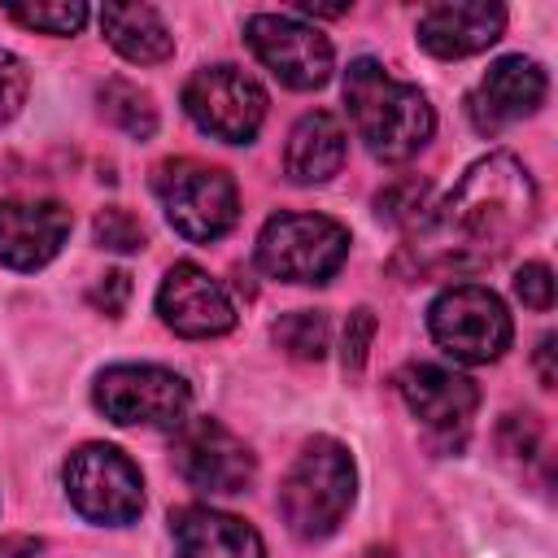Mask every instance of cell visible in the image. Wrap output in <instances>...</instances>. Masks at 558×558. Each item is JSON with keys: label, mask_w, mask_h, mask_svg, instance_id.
<instances>
[{"label": "cell", "mask_w": 558, "mask_h": 558, "mask_svg": "<svg viewBox=\"0 0 558 558\" xmlns=\"http://www.w3.org/2000/svg\"><path fill=\"white\" fill-rule=\"evenodd\" d=\"M536 222V183L514 153H488L414 231L405 253L418 257V275H458L488 266L514 235Z\"/></svg>", "instance_id": "obj_1"}, {"label": "cell", "mask_w": 558, "mask_h": 558, "mask_svg": "<svg viewBox=\"0 0 558 558\" xmlns=\"http://www.w3.org/2000/svg\"><path fill=\"white\" fill-rule=\"evenodd\" d=\"M353 131L379 161H410L436 131V113L414 83L392 78L375 57H357L344 74Z\"/></svg>", "instance_id": "obj_2"}, {"label": "cell", "mask_w": 558, "mask_h": 558, "mask_svg": "<svg viewBox=\"0 0 558 558\" xmlns=\"http://www.w3.org/2000/svg\"><path fill=\"white\" fill-rule=\"evenodd\" d=\"M353 493H357V471L349 449L331 436H314L301 445V453L292 458L279 484V514L292 536L323 541L344 523Z\"/></svg>", "instance_id": "obj_3"}, {"label": "cell", "mask_w": 558, "mask_h": 558, "mask_svg": "<svg viewBox=\"0 0 558 558\" xmlns=\"http://www.w3.org/2000/svg\"><path fill=\"white\" fill-rule=\"evenodd\" d=\"M153 192L170 218V227L192 240L209 244L222 240L240 218V196L227 170L205 166L196 157H170L153 170Z\"/></svg>", "instance_id": "obj_4"}, {"label": "cell", "mask_w": 558, "mask_h": 558, "mask_svg": "<svg viewBox=\"0 0 558 558\" xmlns=\"http://www.w3.org/2000/svg\"><path fill=\"white\" fill-rule=\"evenodd\" d=\"M349 257V231L327 214H275L257 235V266L283 283H327Z\"/></svg>", "instance_id": "obj_5"}, {"label": "cell", "mask_w": 558, "mask_h": 558, "mask_svg": "<svg viewBox=\"0 0 558 558\" xmlns=\"http://www.w3.org/2000/svg\"><path fill=\"white\" fill-rule=\"evenodd\" d=\"M96 410L118 427H179L192 405V388L170 366L118 362L96 375Z\"/></svg>", "instance_id": "obj_6"}, {"label": "cell", "mask_w": 558, "mask_h": 558, "mask_svg": "<svg viewBox=\"0 0 558 558\" xmlns=\"http://www.w3.org/2000/svg\"><path fill=\"white\" fill-rule=\"evenodd\" d=\"M427 327H432V340L453 362H471V366L497 362L510 349V336H514L501 296L484 283L445 288L427 310Z\"/></svg>", "instance_id": "obj_7"}, {"label": "cell", "mask_w": 558, "mask_h": 558, "mask_svg": "<svg viewBox=\"0 0 558 558\" xmlns=\"http://www.w3.org/2000/svg\"><path fill=\"white\" fill-rule=\"evenodd\" d=\"M65 497L87 523L122 527L135 523L144 510V480L140 466L113 445H83L65 458Z\"/></svg>", "instance_id": "obj_8"}, {"label": "cell", "mask_w": 558, "mask_h": 558, "mask_svg": "<svg viewBox=\"0 0 558 558\" xmlns=\"http://www.w3.org/2000/svg\"><path fill=\"white\" fill-rule=\"evenodd\" d=\"M170 458H174V471H179L192 488H201V493H209V497H235V493H244V488L253 484V475H257L253 449H248L227 423H218V418H209V414L183 418V423L174 427V449H170Z\"/></svg>", "instance_id": "obj_9"}, {"label": "cell", "mask_w": 558, "mask_h": 558, "mask_svg": "<svg viewBox=\"0 0 558 558\" xmlns=\"http://www.w3.org/2000/svg\"><path fill=\"white\" fill-rule=\"evenodd\" d=\"M183 109L205 135L222 144H253L266 122V92L235 65H205L187 78Z\"/></svg>", "instance_id": "obj_10"}, {"label": "cell", "mask_w": 558, "mask_h": 558, "mask_svg": "<svg viewBox=\"0 0 558 558\" xmlns=\"http://www.w3.org/2000/svg\"><path fill=\"white\" fill-rule=\"evenodd\" d=\"M244 39H248L253 57L292 92H314L331 78V65H336L331 39L301 17L253 13L244 22Z\"/></svg>", "instance_id": "obj_11"}, {"label": "cell", "mask_w": 558, "mask_h": 558, "mask_svg": "<svg viewBox=\"0 0 558 558\" xmlns=\"http://www.w3.org/2000/svg\"><path fill=\"white\" fill-rule=\"evenodd\" d=\"M157 314L183 340H209V336H222L235 327L231 292L196 262H174L166 270L161 288H157Z\"/></svg>", "instance_id": "obj_12"}, {"label": "cell", "mask_w": 558, "mask_h": 558, "mask_svg": "<svg viewBox=\"0 0 558 558\" xmlns=\"http://www.w3.org/2000/svg\"><path fill=\"white\" fill-rule=\"evenodd\" d=\"M397 388H401V401L410 405V414L427 432H440V436H453V432L462 436L480 405L475 379H466L462 371H449V366H432V362H410L397 375Z\"/></svg>", "instance_id": "obj_13"}, {"label": "cell", "mask_w": 558, "mask_h": 558, "mask_svg": "<svg viewBox=\"0 0 558 558\" xmlns=\"http://www.w3.org/2000/svg\"><path fill=\"white\" fill-rule=\"evenodd\" d=\"M70 222L61 201H0V262L9 270L48 266L61 253Z\"/></svg>", "instance_id": "obj_14"}, {"label": "cell", "mask_w": 558, "mask_h": 558, "mask_svg": "<svg viewBox=\"0 0 558 558\" xmlns=\"http://www.w3.org/2000/svg\"><path fill=\"white\" fill-rule=\"evenodd\" d=\"M506 31V9L488 0H445L418 13V48L440 61L475 57Z\"/></svg>", "instance_id": "obj_15"}, {"label": "cell", "mask_w": 558, "mask_h": 558, "mask_svg": "<svg viewBox=\"0 0 558 558\" xmlns=\"http://www.w3.org/2000/svg\"><path fill=\"white\" fill-rule=\"evenodd\" d=\"M549 78L536 61L527 57H501L488 65V74L480 78V92L471 96V113L480 131H501L510 122L532 118L545 105Z\"/></svg>", "instance_id": "obj_16"}, {"label": "cell", "mask_w": 558, "mask_h": 558, "mask_svg": "<svg viewBox=\"0 0 558 558\" xmlns=\"http://www.w3.org/2000/svg\"><path fill=\"white\" fill-rule=\"evenodd\" d=\"M170 532H174V558H266L257 527L214 506L174 510Z\"/></svg>", "instance_id": "obj_17"}, {"label": "cell", "mask_w": 558, "mask_h": 558, "mask_svg": "<svg viewBox=\"0 0 558 558\" xmlns=\"http://www.w3.org/2000/svg\"><path fill=\"white\" fill-rule=\"evenodd\" d=\"M344 153H349V135H344L340 118L327 113V109H314V113L296 118V126L288 131L283 174L292 183H301V187L327 183L344 166Z\"/></svg>", "instance_id": "obj_18"}, {"label": "cell", "mask_w": 558, "mask_h": 558, "mask_svg": "<svg viewBox=\"0 0 558 558\" xmlns=\"http://www.w3.org/2000/svg\"><path fill=\"white\" fill-rule=\"evenodd\" d=\"M100 31H105L109 48L135 65H157L174 52V35L153 4H105Z\"/></svg>", "instance_id": "obj_19"}, {"label": "cell", "mask_w": 558, "mask_h": 558, "mask_svg": "<svg viewBox=\"0 0 558 558\" xmlns=\"http://www.w3.org/2000/svg\"><path fill=\"white\" fill-rule=\"evenodd\" d=\"M96 100H100V113L122 135L153 140V131H157V105H153V92L148 87H140L131 78H105L100 92H96Z\"/></svg>", "instance_id": "obj_20"}, {"label": "cell", "mask_w": 558, "mask_h": 558, "mask_svg": "<svg viewBox=\"0 0 558 558\" xmlns=\"http://www.w3.org/2000/svg\"><path fill=\"white\" fill-rule=\"evenodd\" d=\"M436 201H432V183L427 179H397L375 196V214L401 231H418L432 218Z\"/></svg>", "instance_id": "obj_21"}, {"label": "cell", "mask_w": 558, "mask_h": 558, "mask_svg": "<svg viewBox=\"0 0 558 558\" xmlns=\"http://www.w3.org/2000/svg\"><path fill=\"white\" fill-rule=\"evenodd\" d=\"M275 344L296 357V362H318L327 353V340H331V327H327V314L323 310H292L283 314L275 327H270Z\"/></svg>", "instance_id": "obj_22"}, {"label": "cell", "mask_w": 558, "mask_h": 558, "mask_svg": "<svg viewBox=\"0 0 558 558\" xmlns=\"http://www.w3.org/2000/svg\"><path fill=\"white\" fill-rule=\"evenodd\" d=\"M17 26H26V31H44V35H74V31H83V22H87V4H78V0H57V4H9L4 9Z\"/></svg>", "instance_id": "obj_23"}, {"label": "cell", "mask_w": 558, "mask_h": 558, "mask_svg": "<svg viewBox=\"0 0 558 558\" xmlns=\"http://www.w3.org/2000/svg\"><path fill=\"white\" fill-rule=\"evenodd\" d=\"M92 235H96V244L100 248H109V253H135V248H144V222L131 214V209H122V205H105L100 214H96V222H92Z\"/></svg>", "instance_id": "obj_24"}, {"label": "cell", "mask_w": 558, "mask_h": 558, "mask_svg": "<svg viewBox=\"0 0 558 558\" xmlns=\"http://www.w3.org/2000/svg\"><path fill=\"white\" fill-rule=\"evenodd\" d=\"M371 340H375V314H371L366 305H357V310L349 314V323H344V340H340V362H344L349 375H362Z\"/></svg>", "instance_id": "obj_25"}, {"label": "cell", "mask_w": 558, "mask_h": 558, "mask_svg": "<svg viewBox=\"0 0 558 558\" xmlns=\"http://www.w3.org/2000/svg\"><path fill=\"white\" fill-rule=\"evenodd\" d=\"M26 87H31L26 65H22L9 48H0V126L17 118V109H22V100H26Z\"/></svg>", "instance_id": "obj_26"}, {"label": "cell", "mask_w": 558, "mask_h": 558, "mask_svg": "<svg viewBox=\"0 0 558 558\" xmlns=\"http://www.w3.org/2000/svg\"><path fill=\"white\" fill-rule=\"evenodd\" d=\"M514 296L527 305V310H549L554 305V275L545 262H523L519 275H514Z\"/></svg>", "instance_id": "obj_27"}, {"label": "cell", "mask_w": 558, "mask_h": 558, "mask_svg": "<svg viewBox=\"0 0 558 558\" xmlns=\"http://www.w3.org/2000/svg\"><path fill=\"white\" fill-rule=\"evenodd\" d=\"M87 301H92L100 314L118 318V314L126 310V301H131V275H126V270H109V275H100V279L92 283Z\"/></svg>", "instance_id": "obj_28"}, {"label": "cell", "mask_w": 558, "mask_h": 558, "mask_svg": "<svg viewBox=\"0 0 558 558\" xmlns=\"http://www.w3.org/2000/svg\"><path fill=\"white\" fill-rule=\"evenodd\" d=\"M554 336H541L536 344V375H541V388H554L558 384V371H554Z\"/></svg>", "instance_id": "obj_29"}, {"label": "cell", "mask_w": 558, "mask_h": 558, "mask_svg": "<svg viewBox=\"0 0 558 558\" xmlns=\"http://www.w3.org/2000/svg\"><path fill=\"white\" fill-rule=\"evenodd\" d=\"M301 13L305 17H344L349 4H301Z\"/></svg>", "instance_id": "obj_30"}]
</instances>
